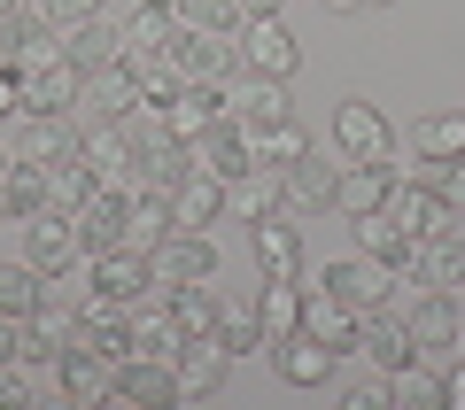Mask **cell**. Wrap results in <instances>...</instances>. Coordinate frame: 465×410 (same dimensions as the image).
I'll return each instance as SVG.
<instances>
[{"instance_id": "cell-42", "label": "cell", "mask_w": 465, "mask_h": 410, "mask_svg": "<svg viewBox=\"0 0 465 410\" xmlns=\"http://www.w3.org/2000/svg\"><path fill=\"white\" fill-rule=\"evenodd\" d=\"M47 63H63V39H54L47 24H32L24 47H16V78H32V70H47Z\"/></svg>"}, {"instance_id": "cell-33", "label": "cell", "mask_w": 465, "mask_h": 410, "mask_svg": "<svg viewBox=\"0 0 465 410\" xmlns=\"http://www.w3.org/2000/svg\"><path fill=\"white\" fill-rule=\"evenodd\" d=\"M256 326H264V348H280L287 333L302 326V287L295 279H264V295H256Z\"/></svg>"}, {"instance_id": "cell-6", "label": "cell", "mask_w": 465, "mask_h": 410, "mask_svg": "<svg viewBox=\"0 0 465 410\" xmlns=\"http://www.w3.org/2000/svg\"><path fill=\"white\" fill-rule=\"evenodd\" d=\"M171 63H179L186 85H225L241 70V39L232 32H179L171 39Z\"/></svg>"}, {"instance_id": "cell-22", "label": "cell", "mask_w": 465, "mask_h": 410, "mask_svg": "<svg viewBox=\"0 0 465 410\" xmlns=\"http://www.w3.org/2000/svg\"><path fill=\"white\" fill-rule=\"evenodd\" d=\"M54 379H63V403H109V395H116V356H94V348H63Z\"/></svg>"}, {"instance_id": "cell-14", "label": "cell", "mask_w": 465, "mask_h": 410, "mask_svg": "<svg viewBox=\"0 0 465 410\" xmlns=\"http://www.w3.org/2000/svg\"><path fill=\"white\" fill-rule=\"evenodd\" d=\"M109 403H133V410L179 403V372H171V356H124V364H116V395H109Z\"/></svg>"}, {"instance_id": "cell-41", "label": "cell", "mask_w": 465, "mask_h": 410, "mask_svg": "<svg viewBox=\"0 0 465 410\" xmlns=\"http://www.w3.org/2000/svg\"><path fill=\"white\" fill-rule=\"evenodd\" d=\"M0 194H8V210H16V217L47 210V171H39V163H16V155H8V171H0Z\"/></svg>"}, {"instance_id": "cell-27", "label": "cell", "mask_w": 465, "mask_h": 410, "mask_svg": "<svg viewBox=\"0 0 465 410\" xmlns=\"http://www.w3.org/2000/svg\"><path fill=\"white\" fill-rule=\"evenodd\" d=\"M70 217H78L85 256H109V248H124V194H116V186H94V201H85V210H70Z\"/></svg>"}, {"instance_id": "cell-5", "label": "cell", "mask_w": 465, "mask_h": 410, "mask_svg": "<svg viewBox=\"0 0 465 410\" xmlns=\"http://www.w3.org/2000/svg\"><path fill=\"white\" fill-rule=\"evenodd\" d=\"M148 271H155V287H194V279H217V240L210 232H163V240L148 248Z\"/></svg>"}, {"instance_id": "cell-7", "label": "cell", "mask_w": 465, "mask_h": 410, "mask_svg": "<svg viewBox=\"0 0 465 410\" xmlns=\"http://www.w3.org/2000/svg\"><path fill=\"white\" fill-rule=\"evenodd\" d=\"M249 256H256L264 279H302V271H311V256H302V225H287L280 210L249 225Z\"/></svg>"}, {"instance_id": "cell-52", "label": "cell", "mask_w": 465, "mask_h": 410, "mask_svg": "<svg viewBox=\"0 0 465 410\" xmlns=\"http://www.w3.org/2000/svg\"><path fill=\"white\" fill-rule=\"evenodd\" d=\"M458 356H465V287H458Z\"/></svg>"}, {"instance_id": "cell-38", "label": "cell", "mask_w": 465, "mask_h": 410, "mask_svg": "<svg viewBox=\"0 0 465 410\" xmlns=\"http://www.w3.org/2000/svg\"><path fill=\"white\" fill-rule=\"evenodd\" d=\"M232 116H241V124H280V116H295V101H287V78H256L249 93L232 101Z\"/></svg>"}, {"instance_id": "cell-55", "label": "cell", "mask_w": 465, "mask_h": 410, "mask_svg": "<svg viewBox=\"0 0 465 410\" xmlns=\"http://www.w3.org/2000/svg\"><path fill=\"white\" fill-rule=\"evenodd\" d=\"M0 171H8V148H0Z\"/></svg>"}, {"instance_id": "cell-45", "label": "cell", "mask_w": 465, "mask_h": 410, "mask_svg": "<svg viewBox=\"0 0 465 410\" xmlns=\"http://www.w3.org/2000/svg\"><path fill=\"white\" fill-rule=\"evenodd\" d=\"M434 186H442L450 217H465V155H458V163H450V171H442V179H434Z\"/></svg>"}, {"instance_id": "cell-56", "label": "cell", "mask_w": 465, "mask_h": 410, "mask_svg": "<svg viewBox=\"0 0 465 410\" xmlns=\"http://www.w3.org/2000/svg\"><path fill=\"white\" fill-rule=\"evenodd\" d=\"M365 8H388V0H365Z\"/></svg>"}, {"instance_id": "cell-17", "label": "cell", "mask_w": 465, "mask_h": 410, "mask_svg": "<svg viewBox=\"0 0 465 410\" xmlns=\"http://www.w3.org/2000/svg\"><path fill=\"white\" fill-rule=\"evenodd\" d=\"M63 63L70 70H109V63H124V24H109V16H85V24H63Z\"/></svg>"}, {"instance_id": "cell-2", "label": "cell", "mask_w": 465, "mask_h": 410, "mask_svg": "<svg viewBox=\"0 0 465 410\" xmlns=\"http://www.w3.org/2000/svg\"><path fill=\"white\" fill-rule=\"evenodd\" d=\"M78 163L94 171L101 186L133 194V186H140V140H133V124H124V116H116V124H78Z\"/></svg>"}, {"instance_id": "cell-48", "label": "cell", "mask_w": 465, "mask_h": 410, "mask_svg": "<svg viewBox=\"0 0 465 410\" xmlns=\"http://www.w3.org/2000/svg\"><path fill=\"white\" fill-rule=\"evenodd\" d=\"M388 403H396V395H388V379H372V387L349 395V410H388Z\"/></svg>"}, {"instance_id": "cell-30", "label": "cell", "mask_w": 465, "mask_h": 410, "mask_svg": "<svg viewBox=\"0 0 465 410\" xmlns=\"http://www.w3.org/2000/svg\"><path fill=\"white\" fill-rule=\"evenodd\" d=\"M280 201H287V179H280V171H241V179L225 186V210L241 217V225H256V217H272Z\"/></svg>"}, {"instance_id": "cell-28", "label": "cell", "mask_w": 465, "mask_h": 410, "mask_svg": "<svg viewBox=\"0 0 465 410\" xmlns=\"http://www.w3.org/2000/svg\"><path fill=\"white\" fill-rule=\"evenodd\" d=\"M302 333H318V341H333L349 356L357 348V310L341 295H326V287H302Z\"/></svg>"}, {"instance_id": "cell-25", "label": "cell", "mask_w": 465, "mask_h": 410, "mask_svg": "<svg viewBox=\"0 0 465 410\" xmlns=\"http://www.w3.org/2000/svg\"><path fill=\"white\" fill-rule=\"evenodd\" d=\"M85 279H94L101 295H116V302H140V295L155 287V271H148V256H140V248H109V256L85 263Z\"/></svg>"}, {"instance_id": "cell-3", "label": "cell", "mask_w": 465, "mask_h": 410, "mask_svg": "<svg viewBox=\"0 0 465 410\" xmlns=\"http://www.w3.org/2000/svg\"><path fill=\"white\" fill-rule=\"evenodd\" d=\"M24 225V256L47 271V279H63V271H85V240H78V217H63V210H32V217H16Z\"/></svg>"}, {"instance_id": "cell-39", "label": "cell", "mask_w": 465, "mask_h": 410, "mask_svg": "<svg viewBox=\"0 0 465 410\" xmlns=\"http://www.w3.org/2000/svg\"><path fill=\"white\" fill-rule=\"evenodd\" d=\"M171 8H179V32H232L241 39V0H171Z\"/></svg>"}, {"instance_id": "cell-11", "label": "cell", "mask_w": 465, "mask_h": 410, "mask_svg": "<svg viewBox=\"0 0 465 410\" xmlns=\"http://www.w3.org/2000/svg\"><path fill=\"white\" fill-rule=\"evenodd\" d=\"M241 63H249L256 78H295L302 47H295V32H287L280 16H249L241 24Z\"/></svg>"}, {"instance_id": "cell-8", "label": "cell", "mask_w": 465, "mask_h": 410, "mask_svg": "<svg viewBox=\"0 0 465 410\" xmlns=\"http://www.w3.org/2000/svg\"><path fill=\"white\" fill-rule=\"evenodd\" d=\"M333 155L341 163H381L388 155V116L372 101H333Z\"/></svg>"}, {"instance_id": "cell-26", "label": "cell", "mask_w": 465, "mask_h": 410, "mask_svg": "<svg viewBox=\"0 0 465 410\" xmlns=\"http://www.w3.org/2000/svg\"><path fill=\"white\" fill-rule=\"evenodd\" d=\"M241 140H249L256 171H287L295 155H311V132H302L295 116H280V124H241Z\"/></svg>"}, {"instance_id": "cell-20", "label": "cell", "mask_w": 465, "mask_h": 410, "mask_svg": "<svg viewBox=\"0 0 465 410\" xmlns=\"http://www.w3.org/2000/svg\"><path fill=\"white\" fill-rule=\"evenodd\" d=\"M388 217H396L411 240H427V232H442L450 225V201H442V186H427V179H396V194L381 201Z\"/></svg>"}, {"instance_id": "cell-32", "label": "cell", "mask_w": 465, "mask_h": 410, "mask_svg": "<svg viewBox=\"0 0 465 410\" xmlns=\"http://www.w3.org/2000/svg\"><path fill=\"white\" fill-rule=\"evenodd\" d=\"M171 317L186 326V341H194V333H225V295H217V279L171 287Z\"/></svg>"}, {"instance_id": "cell-36", "label": "cell", "mask_w": 465, "mask_h": 410, "mask_svg": "<svg viewBox=\"0 0 465 410\" xmlns=\"http://www.w3.org/2000/svg\"><path fill=\"white\" fill-rule=\"evenodd\" d=\"M411 148L427 155V163H458V155H465V116H419Z\"/></svg>"}, {"instance_id": "cell-47", "label": "cell", "mask_w": 465, "mask_h": 410, "mask_svg": "<svg viewBox=\"0 0 465 410\" xmlns=\"http://www.w3.org/2000/svg\"><path fill=\"white\" fill-rule=\"evenodd\" d=\"M16 356H24V317L0 310V364H16Z\"/></svg>"}, {"instance_id": "cell-12", "label": "cell", "mask_w": 465, "mask_h": 410, "mask_svg": "<svg viewBox=\"0 0 465 410\" xmlns=\"http://www.w3.org/2000/svg\"><path fill=\"white\" fill-rule=\"evenodd\" d=\"M140 78H133V63H109V70H94L85 78V93H78V124H116V116H133L140 109Z\"/></svg>"}, {"instance_id": "cell-44", "label": "cell", "mask_w": 465, "mask_h": 410, "mask_svg": "<svg viewBox=\"0 0 465 410\" xmlns=\"http://www.w3.org/2000/svg\"><path fill=\"white\" fill-rule=\"evenodd\" d=\"M54 8V32H63V24H85V16H109V0H47Z\"/></svg>"}, {"instance_id": "cell-54", "label": "cell", "mask_w": 465, "mask_h": 410, "mask_svg": "<svg viewBox=\"0 0 465 410\" xmlns=\"http://www.w3.org/2000/svg\"><path fill=\"white\" fill-rule=\"evenodd\" d=\"M0 16H16V0H0Z\"/></svg>"}, {"instance_id": "cell-31", "label": "cell", "mask_w": 465, "mask_h": 410, "mask_svg": "<svg viewBox=\"0 0 465 410\" xmlns=\"http://www.w3.org/2000/svg\"><path fill=\"white\" fill-rule=\"evenodd\" d=\"M419 287H450V295L465 287V240H458L450 225L419 240Z\"/></svg>"}, {"instance_id": "cell-15", "label": "cell", "mask_w": 465, "mask_h": 410, "mask_svg": "<svg viewBox=\"0 0 465 410\" xmlns=\"http://www.w3.org/2000/svg\"><path fill=\"white\" fill-rule=\"evenodd\" d=\"M264 356L280 364V379H287V387H326V379H333V364H341V348L295 326V333H287L280 348H264Z\"/></svg>"}, {"instance_id": "cell-53", "label": "cell", "mask_w": 465, "mask_h": 410, "mask_svg": "<svg viewBox=\"0 0 465 410\" xmlns=\"http://www.w3.org/2000/svg\"><path fill=\"white\" fill-rule=\"evenodd\" d=\"M0 225H16V210H8V194H0Z\"/></svg>"}, {"instance_id": "cell-40", "label": "cell", "mask_w": 465, "mask_h": 410, "mask_svg": "<svg viewBox=\"0 0 465 410\" xmlns=\"http://www.w3.org/2000/svg\"><path fill=\"white\" fill-rule=\"evenodd\" d=\"M94 186H101V179L78 163V155H70V163H54V171H47V210H63V217H70V210H85V201H94Z\"/></svg>"}, {"instance_id": "cell-1", "label": "cell", "mask_w": 465, "mask_h": 410, "mask_svg": "<svg viewBox=\"0 0 465 410\" xmlns=\"http://www.w3.org/2000/svg\"><path fill=\"white\" fill-rule=\"evenodd\" d=\"M302 279H311V287H326V295H341L349 310L365 317V310H388V302H396L403 271H388V263L357 256V263H311V271H302Z\"/></svg>"}, {"instance_id": "cell-4", "label": "cell", "mask_w": 465, "mask_h": 410, "mask_svg": "<svg viewBox=\"0 0 465 410\" xmlns=\"http://www.w3.org/2000/svg\"><path fill=\"white\" fill-rule=\"evenodd\" d=\"M396 310H403V302H396ZM403 326H411V341H419V364H450V356H458V295H450V287L411 295Z\"/></svg>"}, {"instance_id": "cell-37", "label": "cell", "mask_w": 465, "mask_h": 410, "mask_svg": "<svg viewBox=\"0 0 465 410\" xmlns=\"http://www.w3.org/2000/svg\"><path fill=\"white\" fill-rule=\"evenodd\" d=\"M388 395H396V410H442V372L403 364V372H388Z\"/></svg>"}, {"instance_id": "cell-46", "label": "cell", "mask_w": 465, "mask_h": 410, "mask_svg": "<svg viewBox=\"0 0 465 410\" xmlns=\"http://www.w3.org/2000/svg\"><path fill=\"white\" fill-rule=\"evenodd\" d=\"M442 410H465V356L442 364Z\"/></svg>"}, {"instance_id": "cell-23", "label": "cell", "mask_w": 465, "mask_h": 410, "mask_svg": "<svg viewBox=\"0 0 465 410\" xmlns=\"http://www.w3.org/2000/svg\"><path fill=\"white\" fill-rule=\"evenodd\" d=\"M186 148H194V171H210V179H241V171H256L249 163V140H241V116H225V124H210L202 132V140H186Z\"/></svg>"}, {"instance_id": "cell-24", "label": "cell", "mask_w": 465, "mask_h": 410, "mask_svg": "<svg viewBox=\"0 0 465 410\" xmlns=\"http://www.w3.org/2000/svg\"><path fill=\"white\" fill-rule=\"evenodd\" d=\"M396 155H381V163H341V201H333V210L341 217H365V210H381L388 194H396Z\"/></svg>"}, {"instance_id": "cell-43", "label": "cell", "mask_w": 465, "mask_h": 410, "mask_svg": "<svg viewBox=\"0 0 465 410\" xmlns=\"http://www.w3.org/2000/svg\"><path fill=\"white\" fill-rule=\"evenodd\" d=\"M225 348H264V326H256V302H225Z\"/></svg>"}, {"instance_id": "cell-34", "label": "cell", "mask_w": 465, "mask_h": 410, "mask_svg": "<svg viewBox=\"0 0 465 410\" xmlns=\"http://www.w3.org/2000/svg\"><path fill=\"white\" fill-rule=\"evenodd\" d=\"M171 39H179V8L171 0H140L133 16H124V47L133 54H163Z\"/></svg>"}, {"instance_id": "cell-13", "label": "cell", "mask_w": 465, "mask_h": 410, "mask_svg": "<svg viewBox=\"0 0 465 410\" xmlns=\"http://www.w3.org/2000/svg\"><path fill=\"white\" fill-rule=\"evenodd\" d=\"M8 155H16V163L54 171V163H70V155H78V124H70V116H16Z\"/></svg>"}, {"instance_id": "cell-49", "label": "cell", "mask_w": 465, "mask_h": 410, "mask_svg": "<svg viewBox=\"0 0 465 410\" xmlns=\"http://www.w3.org/2000/svg\"><path fill=\"white\" fill-rule=\"evenodd\" d=\"M24 109V85H16V70H0V116H16Z\"/></svg>"}, {"instance_id": "cell-16", "label": "cell", "mask_w": 465, "mask_h": 410, "mask_svg": "<svg viewBox=\"0 0 465 410\" xmlns=\"http://www.w3.org/2000/svg\"><path fill=\"white\" fill-rule=\"evenodd\" d=\"M287 179V210H333L341 201V155H295V163L280 171Z\"/></svg>"}, {"instance_id": "cell-18", "label": "cell", "mask_w": 465, "mask_h": 410, "mask_svg": "<svg viewBox=\"0 0 465 410\" xmlns=\"http://www.w3.org/2000/svg\"><path fill=\"white\" fill-rule=\"evenodd\" d=\"M232 116V101H225V85H179V93L163 101V124H171V140H202L210 124H225Z\"/></svg>"}, {"instance_id": "cell-35", "label": "cell", "mask_w": 465, "mask_h": 410, "mask_svg": "<svg viewBox=\"0 0 465 410\" xmlns=\"http://www.w3.org/2000/svg\"><path fill=\"white\" fill-rule=\"evenodd\" d=\"M47 271H39V263L32 256H24V263H0V310H8V317H32L39 310V302H47Z\"/></svg>"}, {"instance_id": "cell-9", "label": "cell", "mask_w": 465, "mask_h": 410, "mask_svg": "<svg viewBox=\"0 0 465 410\" xmlns=\"http://www.w3.org/2000/svg\"><path fill=\"white\" fill-rule=\"evenodd\" d=\"M171 372H179V403H202V395H217V387H225V372H232L225 333H194V341L171 356Z\"/></svg>"}, {"instance_id": "cell-21", "label": "cell", "mask_w": 465, "mask_h": 410, "mask_svg": "<svg viewBox=\"0 0 465 410\" xmlns=\"http://www.w3.org/2000/svg\"><path fill=\"white\" fill-rule=\"evenodd\" d=\"M16 85H24V109L16 116H70V109H78V93H85V70L47 63V70H32V78H16Z\"/></svg>"}, {"instance_id": "cell-19", "label": "cell", "mask_w": 465, "mask_h": 410, "mask_svg": "<svg viewBox=\"0 0 465 410\" xmlns=\"http://www.w3.org/2000/svg\"><path fill=\"white\" fill-rule=\"evenodd\" d=\"M217 217H225V179L186 171V179L171 186V232H210Z\"/></svg>"}, {"instance_id": "cell-50", "label": "cell", "mask_w": 465, "mask_h": 410, "mask_svg": "<svg viewBox=\"0 0 465 410\" xmlns=\"http://www.w3.org/2000/svg\"><path fill=\"white\" fill-rule=\"evenodd\" d=\"M241 16H280V0H241Z\"/></svg>"}, {"instance_id": "cell-10", "label": "cell", "mask_w": 465, "mask_h": 410, "mask_svg": "<svg viewBox=\"0 0 465 410\" xmlns=\"http://www.w3.org/2000/svg\"><path fill=\"white\" fill-rule=\"evenodd\" d=\"M357 356L381 364V379H388V372H403V364H419V341H411V326H403L396 302H388V310H365V317H357Z\"/></svg>"}, {"instance_id": "cell-51", "label": "cell", "mask_w": 465, "mask_h": 410, "mask_svg": "<svg viewBox=\"0 0 465 410\" xmlns=\"http://www.w3.org/2000/svg\"><path fill=\"white\" fill-rule=\"evenodd\" d=\"M318 8H326V16H349V8H365V0H318Z\"/></svg>"}, {"instance_id": "cell-29", "label": "cell", "mask_w": 465, "mask_h": 410, "mask_svg": "<svg viewBox=\"0 0 465 410\" xmlns=\"http://www.w3.org/2000/svg\"><path fill=\"white\" fill-rule=\"evenodd\" d=\"M163 232H171V194H155V186H133V194H124V248H140V256H148Z\"/></svg>"}]
</instances>
